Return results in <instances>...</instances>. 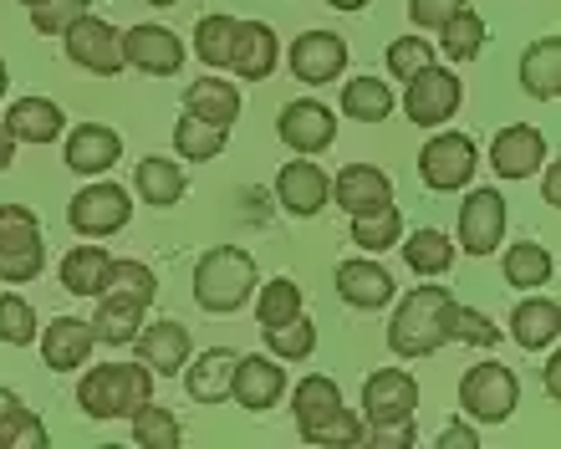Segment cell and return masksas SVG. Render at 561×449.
<instances>
[{"mask_svg": "<svg viewBox=\"0 0 561 449\" xmlns=\"http://www.w3.org/2000/svg\"><path fill=\"white\" fill-rule=\"evenodd\" d=\"M449 286H414L409 297L399 301V312L388 322V347L399 358H428L449 343Z\"/></svg>", "mask_w": 561, "mask_h": 449, "instance_id": "obj_1", "label": "cell"}, {"mask_svg": "<svg viewBox=\"0 0 561 449\" xmlns=\"http://www.w3.org/2000/svg\"><path fill=\"white\" fill-rule=\"evenodd\" d=\"M255 286H261L255 255L240 251V245H215V251H205L199 266H194V301H199L209 316L240 312V307L255 297Z\"/></svg>", "mask_w": 561, "mask_h": 449, "instance_id": "obj_2", "label": "cell"}, {"mask_svg": "<svg viewBox=\"0 0 561 449\" xmlns=\"http://www.w3.org/2000/svg\"><path fill=\"white\" fill-rule=\"evenodd\" d=\"M148 399H153V368L144 362H103L77 383V408L88 419H134Z\"/></svg>", "mask_w": 561, "mask_h": 449, "instance_id": "obj_3", "label": "cell"}, {"mask_svg": "<svg viewBox=\"0 0 561 449\" xmlns=\"http://www.w3.org/2000/svg\"><path fill=\"white\" fill-rule=\"evenodd\" d=\"M42 266H46L42 220L26 205H0V281L26 286L42 276Z\"/></svg>", "mask_w": 561, "mask_h": 449, "instance_id": "obj_4", "label": "cell"}, {"mask_svg": "<svg viewBox=\"0 0 561 449\" xmlns=\"http://www.w3.org/2000/svg\"><path fill=\"white\" fill-rule=\"evenodd\" d=\"M516 399H520L516 373L495 358L474 362V368H465V378H459V408L480 424H505L516 414Z\"/></svg>", "mask_w": 561, "mask_h": 449, "instance_id": "obj_5", "label": "cell"}, {"mask_svg": "<svg viewBox=\"0 0 561 449\" xmlns=\"http://www.w3.org/2000/svg\"><path fill=\"white\" fill-rule=\"evenodd\" d=\"M128 220H134V199H128L123 184H107V180L77 189L72 205H67V225H72L77 235H88V240L118 235Z\"/></svg>", "mask_w": 561, "mask_h": 449, "instance_id": "obj_6", "label": "cell"}, {"mask_svg": "<svg viewBox=\"0 0 561 449\" xmlns=\"http://www.w3.org/2000/svg\"><path fill=\"white\" fill-rule=\"evenodd\" d=\"M363 408H368L363 429H403V424H414V408H419L414 373H403V368H378V373H368V383H363Z\"/></svg>", "mask_w": 561, "mask_h": 449, "instance_id": "obj_7", "label": "cell"}, {"mask_svg": "<svg viewBox=\"0 0 561 449\" xmlns=\"http://www.w3.org/2000/svg\"><path fill=\"white\" fill-rule=\"evenodd\" d=\"M61 51L72 67L98 77H118L123 72V31H113L103 15H82L61 31Z\"/></svg>", "mask_w": 561, "mask_h": 449, "instance_id": "obj_8", "label": "cell"}, {"mask_svg": "<svg viewBox=\"0 0 561 449\" xmlns=\"http://www.w3.org/2000/svg\"><path fill=\"white\" fill-rule=\"evenodd\" d=\"M474 164H480V153H474V143L465 134H434L419 149V180L428 189H439V195L465 189L474 180Z\"/></svg>", "mask_w": 561, "mask_h": 449, "instance_id": "obj_9", "label": "cell"}, {"mask_svg": "<svg viewBox=\"0 0 561 449\" xmlns=\"http://www.w3.org/2000/svg\"><path fill=\"white\" fill-rule=\"evenodd\" d=\"M276 134L286 149H296L301 159H311V153H322L337 143V113L327 103H317V97H296V103L280 107L276 118Z\"/></svg>", "mask_w": 561, "mask_h": 449, "instance_id": "obj_10", "label": "cell"}, {"mask_svg": "<svg viewBox=\"0 0 561 449\" xmlns=\"http://www.w3.org/2000/svg\"><path fill=\"white\" fill-rule=\"evenodd\" d=\"M459 97H465V88H459V77L449 72V67H424L419 77H409L403 113H409V123H419V128H439V123L455 118Z\"/></svg>", "mask_w": 561, "mask_h": 449, "instance_id": "obj_11", "label": "cell"}, {"mask_svg": "<svg viewBox=\"0 0 561 449\" xmlns=\"http://www.w3.org/2000/svg\"><path fill=\"white\" fill-rule=\"evenodd\" d=\"M291 77L296 82H307V88H322V82H337L347 72V42H342L337 31H307V36H296L291 51Z\"/></svg>", "mask_w": 561, "mask_h": 449, "instance_id": "obj_12", "label": "cell"}, {"mask_svg": "<svg viewBox=\"0 0 561 449\" xmlns=\"http://www.w3.org/2000/svg\"><path fill=\"white\" fill-rule=\"evenodd\" d=\"M505 240V195L501 189H470L459 205V251L490 255Z\"/></svg>", "mask_w": 561, "mask_h": 449, "instance_id": "obj_13", "label": "cell"}, {"mask_svg": "<svg viewBox=\"0 0 561 449\" xmlns=\"http://www.w3.org/2000/svg\"><path fill=\"white\" fill-rule=\"evenodd\" d=\"M123 67L148 77H174L184 67V42L169 26H128L123 31Z\"/></svg>", "mask_w": 561, "mask_h": 449, "instance_id": "obj_14", "label": "cell"}, {"mask_svg": "<svg viewBox=\"0 0 561 449\" xmlns=\"http://www.w3.org/2000/svg\"><path fill=\"white\" fill-rule=\"evenodd\" d=\"M541 164H547V138L536 134L531 123H511L490 138V169L501 180H531Z\"/></svg>", "mask_w": 561, "mask_h": 449, "instance_id": "obj_15", "label": "cell"}, {"mask_svg": "<svg viewBox=\"0 0 561 449\" xmlns=\"http://www.w3.org/2000/svg\"><path fill=\"white\" fill-rule=\"evenodd\" d=\"M138 362L144 368H153V378H174L184 373V362H190V327L184 322H174V316H163V322H153V327H138Z\"/></svg>", "mask_w": 561, "mask_h": 449, "instance_id": "obj_16", "label": "cell"}, {"mask_svg": "<svg viewBox=\"0 0 561 449\" xmlns=\"http://www.w3.org/2000/svg\"><path fill=\"white\" fill-rule=\"evenodd\" d=\"M280 393H286V368H280L276 358H261V353H251V358L236 362L230 399H236L240 408H251V414H261V408H276Z\"/></svg>", "mask_w": 561, "mask_h": 449, "instance_id": "obj_17", "label": "cell"}, {"mask_svg": "<svg viewBox=\"0 0 561 449\" xmlns=\"http://www.w3.org/2000/svg\"><path fill=\"white\" fill-rule=\"evenodd\" d=\"M123 153V138L118 128H107V123H77L72 134H67V169L72 174H107V169L118 164Z\"/></svg>", "mask_w": 561, "mask_h": 449, "instance_id": "obj_18", "label": "cell"}, {"mask_svg": "<svg viewBox=\"0 0 561 449\" xmlns=\"http://www.w3.org/2000/svg\"><path fill=\"white\" fill-rule=\"evenodd\" d=\"M337 297L347 301V307H357V312H378V307L393 301V276H388L378 261H368V255L342 261L337 266Z\"/></svg>", "mask_w": 561, "mask_h": 449, "instance_id": "obj_19", "label": "cell"}, {"mask_svg": "<svg viewBox=\"0 0 561 449\" xmlns=\"http://www.w3.org/2000/svg\"><path fill=\"white\" fill-rule=\"evenodd\" d=\"M92 343H98V337H92V322H82V316H57V322L42 332V362L51 373L88 368Z\"/></svg>", "mask_w": 561, "mask_h": 449, "instance_id": "obj_20", "label": "cell"}, {"mask_svg": "<svg viewBox=\"0 0 561 449\" xmlns=\"http://www.w3.org/2000/svg\"><path fill=\"white\" fill-rule=\"evenodd\" d=\"M5 128H11L15 143H57L61 134H67V113H61L51 97H15L11 107H5Z\"/></svg>", "mask_w": 561, "mask_h": 449, "instance_id": "obj_21", "label": "cell"}, {"mask_svg": "<svg viewBox=\"0 0 561 449\" xmlns=\"http://www.w3.org/2000/svg\"><path fill=\"white\" fill-rule=\"evenodd\" d=\"M236 362H240V353H230V347H209L194 362H184V389H190L194 404H225Z\"/></svg>", "mask_w": 561, "mask_h": 449, "instance_id": "obj_22", "label": "cell"}, {"mask_svg": "<svg viewBox=\"0 0 561 449\" xmlns=\"http://www.w3.org/2000/svg\"><path fill=\"white\" fill-rule=\"evenodd\" d=\"M276 61H280L276 31H271L266 21H240L236 61H230V72H236L240 82H266V77L276 72Z\"/></svg>", "mask_w": 561, "mask_h": 449, "instance_id": "obj_23", "label": "cell"}, {"mask_svg": "<svg viewBox=\"0 0 561 449\" xmlns=\"http://www.w3.org/2000/svg\"><path fill=\"white\" fill-rule=\"evenodd\" d=\"M144 327V301L128 297V291H103L98 297V312H92V337L103 347H128Z\"/></svg>", "mask_w": 561, "mask_h": 449, "instance_id": "obj_24", "label": "cell"}, {"mask_svg": "<svg viewBox=\"0 0 561 449\" xmlns=\"http://www.w3.org/2000/svg\"><path fill=\"white\" fill-rule=\"evenodd\" d=\"M276 199L286 205L291 215L311 220V215L327 205V174L311 159H296V164H280L276 174Z\"/></svg>", "mask_w": 561, "mask_h": 449, "instance_id": "obj_25", "label": "cell"}, {"mask_svg": "<svg viewBox=\"0 0 561 449\" xmlns=\"http://www.w3.org/2000/svg\"><path fill=\"white\" fill-rule=\"evenodd\" d=\"M332 199H337L347 215H363V210H378V205H388V199H393V184H388L383 169L347 164L337 180H332Z\"/></svg>", "mask_w": 561, "mask_h": 449, "instance_id": "obj_26", "label": "cell"}, {"mask_svg": "<svg viewBox=\"0 0 561 449\" xmlns=\"http://www.w3.org/2000/svg\"><path fill=\"white\" fill-rule=\"evenodd\" d=\"M134 184H138V199H144V205H153V210H174L179 199H184V189H190L184 169H179L174 159H163V153L138 159Z\"/></svg>", "mask_w": 561, "mask_h": 449, "instance_id": "obj_27", "label": "cell"}, {"mask_svg": "<svg viewBox=\"0 0 561 449\" xmlns=\"http://www.w3.org/2000/svg\"><path fill=\"white\" fill-rule=\"evenodd\" d=\"M184 113L215 123V128H230L240 118V88L225 82V77H199V82L184 88Z\"/></svg>", "mask_w": 561, "mask_h": 449, "instance_id": "obj_28", "label": "cell"}, {"mask_svg": "<svg viewBox=\"0 0 561 449\" xmlns=\"http://www.w3.org/2000/svg\"><path fill=\"white\" fill-rule=\"evenodd\" d=\"M107 276H113V255L103 245H72L61 261V291L72 297H103Z\"/></svg>", "mask_w": 561, "mask_h": 449, "instance_id": "obj_29", "label": "cell"}, {"mask_svg": "<svg viewBox=\"0 0 561 449\" xmlns=\"http://www.w3.org/2000/svg\"><path fill=\"white\" fill-rule=\"evenodd\" d=\"M561 332V307L551 297H531L520 301L516 312H511V337H516L526 353H541V347L557 343Z\"/></svg>", "mask_w": 561, "mask_h": 449, "instance_id": "obj_30", "label": "cell"}, {"mask_svg": "<svg viewBox=\"0 0 561 449\" xmlns=\"http://www.w3.org/2000/svg\"><path fill=\"white\" fill-rule=\"evenodd\" d=\"M236 36H240V21L236 15H199V26H194V57L215 67V72H230V61H236Z\"/></svg>", "mask_w": 561, "mask_h": 449, "instance_id": "obj_31", "label": "cell"}, {"mask_svg": "<svg viewBox=\"0 0 561 449\" xmlns=\"http://www.w3.org/2000/svg\"><path fill=\"white\" fill-rule=\"evenodd\" d=\"M520 88L531 97H547V103L561 92V36L531 42V51L520 57Z\"/></svg>", "mask_w": 561, "mask_h": 449, "instance_id": "obj_32", "label": "cell"}, {"mask_svg": "<svg viewBox=\"0 0 561 449\" xmlns=\"http://www.w3.org/2000/svg\"><path fill=\"white\" fill-rule=\"evenodd\" d=\"M342 408V389L332 383V378H322V373H311V378H301L291 389V414H296V429H311V424H322V419H332Z\"/></svg>", "mask_w": 561, "mask_h": 449, "instance_id": "obj_33", "label": "cell"}, {"mask_svg": "<svg viewBox=\"0 0 561 449\" xmlns=\"http://www.w3.org/2000/svg\"><path fill=\"white\" fill-rule=\"evenodd\" d=\"M342 113L353 123H383L393 113V88L368 72L353 77V82H342Z\"/></svg>", "mask_w": 561, "mask_h": 449, "instance_id": "obj_34", "label": "cell"}, {"mask_svg": "<svg viewBox=\"0 0 561 449\" xmlns=\"http://www.w3.org/2000/svg\"><path fill=\"white\" fill-rule=\"evenodd\" d=\"M225 138H230V128H215V123L194 118V113H184V118L174 123V153L179 159H190V164H209V159H220Z\"/></svg>", "mask_w": 561, "mask_h": 449, "instance_id": "obj_35", "label": "cell"}, {"mask_svg": "<svg viewBox=\"0 0 561 449\" xmlns=\"http://www.w3.org/2000/svg\"><path fill=\"white\" fill-rule=\"evenodd\" d=\"M15 445L46 449V424L21 404L15 389H0V449H15Z\"/></svg>", "mask_w": 561, "mask_h": 449, "instance_id": "obj_36", "label": "cell"}, {"mask_svg": "<svg viewBox=\"0 0 561 449\" xmlns=\"http://www.w3.org/2000/svg\"><path fill=\"white\" fill-rule=\"evenodd\" d=\"M403 240V215L399 205L388 199V205H378V210H363L353 215V245H363V251H388V245H399Z\"/></svg>", "mask_w": 561, "mask_h": 449, "instance_id": "obj_37", "label": "cell"}, {"mask_svg": "<svg viewBox=\"0 0 561 449\" xmlns=\"http://www.w3.org/2000/svg\"><path fill=\"white\" fill-rule=\"evenodd\" d=\"M455 251L459 245H449L444 230H414L409 245H403V261H409L414 276H444V270L455 266Z\"/></svg>", "mask_w": 561, "mask_h": 449, "instance_id": "obj_38", "label": "cell"}, {"mask_svg": "<svg viewBox=\"0 0 561 449\" xmlns=\"http://www.w3.org/2000/svg\"><path fill=\"white\" fill-rule=\"evenodd\" d=\"M505 281L520 286V291H531V286H547L551 281V251L547 245H536V240H520V245H511L501 261Z\"/></svg>", "mask_w": 561, "mask_h": 449, "instance_id": "obj_39", "label": "cell"}, {"mask_svg": "<svg viewBox=\"0 0 561 449\" xmlns=\"http://www.w3.org/2000/svg\"><path fill=\"white\" fill-rule=\"evenodd\" d=\"M480 46H485V21H480L470 5H465L459 15H449V21L439 26V51L449 61H474L480 57Z\"/></svg>", "mask_w": 561, "mask_h": 449, "instance_id": "obj_40", "label": "cell"}, {"mask_svg": "<svg viewBox=\"0 0 561 449\" xmlns=\"http://www.w3.org/2000/svg\"><path fill=\"white\" fill-rule=\"evenodd\" d=\"M291 316H301V286L291 276H276V281L255 286V322L261 327H280Z\"/></svg>", "mask_w": 561, "mask_h": 449, "instance_id": "obj_41", "label": "cell"}, {"mask_svg": "<svg viewBox=\"0 0 561 449\" xmlns=\"http://www.w3.org/2000/svg\"><path fill=\"white\" fill-rule=\"evenodd\" d=\"M266 332V347L271 358H286V362H301L317 353V327H311L307 316H291V322H280V327H261Z\"/></svg>", "mask_w": 561, "mask_h": 449, "instance_id": "obj_42", "label": "cell"}, {"mask_svg": "<svg viewBox=\"0 0 561 449\" xmlns=\"http://www.w3.org/2000/svg\"><path fill=\"white\" fill-rule=\"evenodd\" d=\"M134 439L144 449H179L184 429H179V419L169 414V408H159L153 399H148V404L134 414Z\"/></svg>", "mask_w": 561, "mask_h": 449, "instance_id": "obj_43", "label": "cell"}, {"mask_svg": "<svg viewBox=\"0 0 561 449\" xmlns=\"http://www.w3.org/2000/svg\"><path fill=\"white\" fill-rule=\"evenodd\" d=\"M0 343H11V347L36 343V307L26 297H15V291L0 297Z\"/></svg>", "mask_w": 561, "mask_h": 449, "instance_id": "obj_44", "label": "cell"}, {"mask_svg": "<svg viewBox=\"0 0 561 449\" xmlns=\"http://www.w3.org/2000/svg\"><path fill=\"white\" fill-rule=\"evenodd\" d=\"M301 439L307 445H327V449H353V445H363V419H357L353 408H337L332 419L301 429Z\"/></svg>", "mask_w": 561, "mask_h": 449, "instance_id": "obj_45", "label": "cell"}, {"mask_svg": "<svg viewBox=\"0 0 561 449\" xmlns=\"http://www.w3.org/2000/svg\"><path fill=\"white\" fill-rule=\"evenodd\" d=\"M449 343H470V347H495L501 343V327L490 322L485 312H474V307H449Z\"/></svg>", "mask_w": 561, "mask_h": 449, "instance_id": "obj_46", "label": "cell"}, {"mask_svg": "<svg viewBox=\"0 0 561 449\" xmlns=\"http://www.w3.org/2000/svg\"><path fill=\"white\" fill-rule=\"evenodd\" d=\"M424 67H434V42H424V36H399V42H388V72L399 77V82L419 77Z\"/></svg>", "mask_w": 561, "mask_h": 449, "instance_id": "obj_47", "label": "cell"}, {"mask_svg": "<svg viewBox=\"0 0 561 449\" xmlns=\"http://www.w3.org/2000/svg\"><path fill=\"white\" fill-rule=\"evenodd\" d=\"M107 291H128L148 307V301L159 297V276L144 266V261H113V276H107Z\"/></svg>", "mask_w": 561, "mask_h": 449, "instance_id": "obj_48", "label": "cell"}, {"mask_svg": "<svg viewBox=\"0 0 561 449\" xmlns=\"http://www.w3.org/2000/svg\"><path fill=\"white\" fill-rule=\"evenodd\" d=\"M82 15H88V0H51L42 11H31V26L42 31V36H61V31L72 26V21H82Z\"/></svg>", "mask_w": 561, "mask_h": 449, "instance_id": "obj_49", "label": "cell"}, {"mask_svg": "<svg viewBox=\"0 0 561 449\" xmlns=\"http://www.w3.org/2000/svg\"><path fill=\"white\" fill-rule=\"evenodd\" d=\"M470 5V0H409V21H414L419 31H439L449 15H459Z\"/></svg>", "mask_w": 561, "mask_h": 449, "instance_id": "obj_50", "label": "cell"}, {"mask_svg": "<svg viewBox=\"0 0 561 449\" xmlns=\"http://www.w3.org/2000/svg\"><path fill=\"white\" fill-rule=\"evenodd\" d=\"M363 439H368V445H378V449H414L419 429H414V424H403V429H363Z\"/></svg>", "mask_w": 561, "mask_h": 449, "instance_id": "obj_51", "label": "cell"}, {"mask_svg": "<svg viewBox=\"0 0 561 449\" xmlns=\"http://www.w3.org/2000/svg\"><path fill=\"white\" fill-rule=\"evenodd\" d=\"M439 449H480V435H474L470 424H444Z\"/></svg>", "mask_w": 561, "mask_h": 449, "instance_id": "obj_52", "label": "cell"}, {"mask_svg": "<svg viewBox=\"0 0 561 449\" xmlns=\"http://www.w3.org/2000/svg\"><path fill=\"white\" fill-rule=\"evenodd\" d=\"M11 164H15V138L5 128V118H0V169H11Z\"/></svg>", "mask_w": 561, "mask_h": 449, "instance_id": "obj_53", "label": "cell"}, {"mask_svg": "<svg viewBox=\"0 0 561 449\" xmlns=\"http://www.w3.org/2000/svg\"><path fill=\"white\" fill-rule=\"evenodd\" d=\"M547 169V205H561V174H557V164H541Z\"/></svg>", "mask_w": 561, "mask_h": 449, "instance_id": "obj_54", "label": "cell"}, {"mask_svg": "<svg viewBox=\"0 0 561 449\" xmlns=\"http://www.w3.org/2000/svg\"><path fill=\"white\" fill-rule=\"evenodd\" d=\"M557 389H561V362H547V393L557 399Z\"/></svg>", "mask_w": 561, "mask_h": 449, "instance_id": "obj_55", "label": "cell"}, {"mask_svg": "<svg viewBox=\"0 0 561 449\" xmlns=\"http://www.w3.org/2000/svg\"><path fill=\"white\" fill-rule=\"evenodd\" d=\"M327 5H337V11H363L368 0H327Z\"/></svg>", "mask_w": 561, "mask_h": 449, "instance_id": "obj_56", "label": "cell"}, {"mask_svg": "<svg viewBox=\"0 0 561 449\" xmlns=\"http://www.w3.org/2000/svg\"><path fill=\"white\" fill-rule=\"evenodd\" d=\"M15 5H26V11H42V5H51V0H15Z\"/></svg>", "mask_w": 561, "mask_h": 449, "instance_id": "obj_57", "label": "cell"}, {"mask_svg": "<svg viewBox=\"0 0 561 449\" xmlns=\"http://www.w3.org/2000/svg\"><path fill=\"white\" fill-rule=\"evenodd\" d=\"M5 88H11V72H5V61H0V97H5Z\"/></svg>", "mask_w": 561, "mask_h": 449, "instance_id": "obj_58", "label": "cell"}, {"mask_svg": "<svg viewBox=\"0 0 561 449\" xmlns=\"http://www.w3.org/2000/svg\"><path fill=\"white\" fill-rule=\"evenodd\" d=\"M144 5H179V0H144Z\"/></svg>", "mask_w": 561, "mask_h": 449, "instance_id": "obj_59", "label": "cell"}]
</instances>
